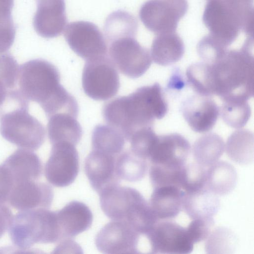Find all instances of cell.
Here are the masks:
<instances>
[{"label":"cell","instance_id":"cell-1","mask_svg":"<svg viewBox=\"0 0 254 254\" xmlns=\"http://www.w3.org/2000/svg\"><path fill=\"white\" fill-rule=\"evenodd\" d=\"M168 109L162 89L155 83L106 103L102 115L106 124L120 131L128 141L136 131L153 127L155 120L163 118Z\"/></svg>","mask_w":254,"mask_h":254},{"label":"cell","instance_id":"cell-2","mask_svg":"<svg viewBox=\"0 0 254 254\" xmlns=\"http://www.w3.org/2000/svg\"><path fill=\"white\" fill-rule=\"evenodd\" d=\"M254 38H247L239 49L228 50L213 63H205L209 96L215 95L222 101H247L253 97Z\"/></svg>","mask_w":254,"mask_h":254},{"label":"cell","instance_id":"cell-3","mask_svg":"<svg viewBox=\"0 0 254 254\" xmlns=\"http://www.w3.org/2000/svg\"><path fill=\"white\" fill-rule=\"evenodd\" d=\"M29 101L18 89L8 91L0 107V132L8 142L31 151L43 144L46 130L43 125L29 113Z\"/></svg>","mask_w":254,"mask_h":254},{"label":"cell","instance_id":"cell-4","mask_svg":"<svg viewBox=\"0 0 254 254\" xmlns=\"http://www.w3.org/2000/svg\"><path fill=\"white\" fill-rule=\"evenodd\" d=\"M253 0H209L203 22L209 34L228 48L242 31L253 38Z\"/></svg>","mask_w":254,"mask_h":254},{"label":"cell","instance_id":"cell-5","mask_svg":"<svg viewBox=\"0 0 254 254\" xmlns=\"http://www.w3.org/2000/svg\"><path fill=\"white\" fill-rule=\"evenodd\" d=\"M8 232L13 245L22 250L62 240L56 211L45 208L20 211L13 216Z\"/></svg>","mask_w":254,"mask_h":254},{"label":"cell","instance_id":"cell-6","mask_svg":"<svg viewBox=\"0 0 254 254\" xmlns=\"http://www.w3.org/2000/svg\"><path fill=\"white\" fill-rule=\"evenodd\" d=\"M19 90L29 101L35 102L42 108L62 87L57 68L43 59L26 62L20 66Z\"/></svg>","mask_w":254,"mask_h":254},{"label":"cell","instance_id":"cell-7","mask_svg":"<svg viewBox=\"0 0 254 254\" xmlns=\"http://www.w3.org/2000/svg\"><path fill=\"white\" fill-rule=\"evenodd\" d=\"M85 93L95 100H106L115 96L120 86L117 68L107 56L86 61L82 75Z\"/></svg>","mask_w":254,"mask_h":254},{"label":"cell","instance_id":"cell-8","mask_svg":"<svg viewBox=\"0 0 254 254\" xmlns=\"http://www.w3.org/2000/svg\"><path fill=\"white\" fill-rule=\"evenodd\" d=\"M109 57L118 70L125 76L138 78L152 64L150 52L134 37H124L109 43Z\"/></svg>","mask_w":254,"mask_h":254},{"label":"cell","instance_id":"cell-9","mask_svg":"<svg viewBox=\"0 0 254 254\" xmlns=\"http://www.w3.org/2000/svg\"><path fill=\"white\" fill-rule=\"evenodd\" d=\"M188 9L187 0H148L141 6L139 18L156 35L176 32Z\"/></svg>","mask_w":254,"mask_h":254},{"label":"cell","instance_id":"cell-10","mask_svg":"<svg viewBox=\"0 0 254 254\" xmlns=\"http://www.w3.org/2000/svg\"><path fill=\"white\" fill-rule=\"evenodd\" d=\"M145 235L152 254H187L193 249L186 227L172 220L158 221Z\"/></svg>","mask_w":254,"mask_h":254},{"label":"cell","instance_id":"cell-11","mask_svg":"<svg viewBox=\"0 0 254 254\" xmlns=\"http://www.w3.org/2000/svg\"><path fill=\"white\" fill-rule=\"evenodd\" d=\"M64 36L71 50L86 61L107 55L108 48L106 39L92 22H70L64 30Z\"/></svg>","mask_w":254,"mask_h":254},{"label":"cell","instance_id":"cell-12","mask_svg":"<svg viewBox=\"0 0 254 254\" xmlns=\"http://www.w3.org/2000/svg\"><path fill=\"white\" fill-rule=\"evenodd\" d=\"M79 169V157L75 145L67 142L52 144L45 167V175L49 183L57 187L71 184Z\"/></svg>","mask_w":254,"mask_h":254},{"label":"cell","instance_id":"cell-13","mask_svg":"<svg viewBox=\"0 0 254 254\" xmlns=\"http://www.w3.org/2000/svg\"><path fill=\"white\" fill-rule=\"evenodd\" d=\"M141 235L126 221L112 220L98 232L95 243L103 254H137Z\"/></svg>","mask_w":254,"mask_h":254},{"label":"cell","instance_id":"cell-14","mask_svg":"<svg viewBox=\"0 0 254 254\" xmlns=\"http://www.w3.org/2000/svg\"><path fill=\"white\" fill-rule=\"evenodd\" d=\"M190 151L189 142L180 134L157 135L148 160L150 164L180 168L188 162Z\"/></svg>","mask_w":254,"mask_h":254},{"label":"cell","instance_id":"cell-15","mask_svg":"<svg viewBox=\"0 0 254 254\" xmlns=\"http://www.w3.org/2000/svg\"><path fill=\"white\" fill-rule=\"evenodd\" d=\"M37 180L15 183L7 203L19 211L49 207L54 197L53 189L48 184Z\"/></svg>","mask_w":254,"mask_h":254},{"label":"cell","instance_id":"cell-16","mask_svg":"<svg viewBox=\"0 0 254 254\" xmlns=\"http://www.w3.org/2000/svg\"><path fill=\"white\" fill-rule=\"evenodd\" d=\"M101 209L112 220L126 221L143 195L135 189L119 184L108 188L99 194Z\"/></svg>","mask_w":254,"mask_h":254},{"label":"cell","instance_id":"cell-17","mask_svg":"<svg viewBox=\"0 0 254 254\" xmlns=\"http://www.w3.org/2000/svg\"><path fill=\"white\" fill-rule=\"evenodd\" d=\"M183 116L193 131L204 133L211 130L217 120L219 109L210 96L199 94L187 98L181 106Z\"/></svg>","mask_w":254,"mask_h":254},{"label":"cell","instance_id":"cell-18","mask_svg":"<svg viewBox=\"0 0 254 254\" xmlns=\"http://www.w3.org/2000/svg\"><path fill=\"white\" fill-rule=\"evenodd\" d=\"M36 1L37 10L33 17V26L36 33L45 38L61 35L67 23L64 0Z\"/></svg>","mask_w":254,"mask_h":254},{"label":"cell","instance_id":"cell-19","mask_svg":"<svg viewBox=\"0 0 254 254\" xmlns=\"http://www.w3.org/2000/svg\"><path fill=\"white\" fill-rule=\"evenodd\" d=\"M118 155L92 150L84 162L85 173L92 188L99 194L105 189L118 185L116 172Z\"/></svg>","mask_w":254,"mask_h":254},{"label":"cell","instance_id":"cell-20","mask_svg":"<svg viewBox=\"0 0 254 254\" xmlns=\"http://www.w3.org/2000/svg\"><path fill=\"white\" fill-rule=\"evenodd\" d=\"M62 240L72 238L88 230L92 225L93 214L84 203L72 201L56 211Z\"/></svg>","mask_w":254,"mask_h":254},{"label":"cell","instance_id":"cell-21","mask_svg":"<svg viewBox=\"0 0 254 254\" xmlns=\"http://www.w3.org/2000/svg\"><path fill=\"white\" fill-rule=\"evenodd\" d=\"M185 191L175 186L154 188L148 202L158 221L171 220L183 209Z\"/></svg>","mask_w":254,"mask_h":254},{"label":"cell","instance_id":"cell-22","mask_svg":"<svg viewBox=\"0 0 254 254\" xmlns=\"http://www.w3.org/2000/svg\"><path fill=\"white\" fill-rule=\"evenodd\" d=\"M48 118V135L52 144L67 142L75 146L79 142L82 130L77 117L69 113H58Z\"/></svg>","mask_w":254,"mask_h":254},{"label":"cell","instance_id":"cell-23","mask_svg":"<svg viewBox=\"0 0 254 254\" xmlns=\"http://www.w3.org/2000/svg\"><path fill=\"white\" fill-rule=\"evenodd\" d=\"M184 53V43L176 32L157 34L153 40L150 54L157 64H173L180 61Z\"/></svg>","mask_w":254,"mask_h":254},{"label":"cell","instance_id":"cell-24","mask_svg":"<svg viewBox=\"0 0 254 254\" xmlns=\"http://www.w3.org/2000/svg\"><path fill=\"white\" fill-rule=\"evenodd\" d=\"M220 206L218 195L206 187L194 192H185L183 209L191 219L214 217Z\"/></svg>","mask_w":254,"mask_h":254},{"label":"cell","instance_id":"cell-25","mask_svg":"<svg viewBox=\"0 0 254 254\" xmlns=\"http://www.w3.org/2000/svg\"><path fill=\"white\" fill-rule=\"evenodd\" d=\"M4 163L11 172L15 183L27 180H38L42 174V166L40 160L31 150L18 149L11 154Z\"/></svg>","mask_w":254,"mask_h":254},{"label":"cell","instance_id":"cell-26","mask_svg":"<svg viewBox=\"0 0 254 254\" xmlns=\"http://www.w3.org/2000/svg\"><path fill=\"white\" fill-rule=\"evenodd\" d=\"M237 182L234 167L225 161H217L207 168L206 188L217 195L231 192Z\"/></svg>","mask_w":254,"mask_h":254},{"label":"cell","instance_id":"cell-27","mask_svg":"<svg viewBox=\"0 0 254 254\" xmlns=\"http://www.w3.org/2000/svg\"><path fill=\"white\" fill-rule=\"evenodd\" d=\"M224 149V142L220 136L215 133H206L197 139L193 144V161L207 168L219 160Z\"/></svg>","mask_w":254,"mask_h":254},{"label":"cell","instance_id":"cell-28","mask_svg":"<svg viewBox=\"0 0 254 254\" xmlns=\"http://www.w3.org/2000/svg\"><path fill=\"white\" fill-rule=\"evenodd\" d=\"M228 156L235 162L247 165L254 160V135L248 129L239 128L228 137L226 146Z\"/></svg>","mask_w":254,"mask_h":254},{"label":"cell","instance_id":"cell-29","mask_svg":"<svg viewBox=\"0 0 254 254\" xmlns=\"http://www.w3.org/2000/svg\"><path fill=\"white\" fill-rule=\"evenodd\" d=\"M138 27L137 19L130 13L122 10L114 11L107 17L104 24L105 39L109 44L122 37H135Z\"/></svg>","mask_w":254,"mask_h":254},{"label":"cell","instance_id":"cell-30","mask_svg":"<svg viewBox=\"0 0 254 254\" xmlns=\"http://www.w3.org/2000/svg\"><path fill=\"white\" fill-rule=\"evenodd\" d=\"M126 139L117 129L108 125L96 126L92 132V150L118 155L124 149Z\"/></svg>","mask_w":254,"mask_h":254},{"label":"cell","instance_id":"cell-31","mask_svg":"<svg viewBox=\"0 0 254 254\" xmlns=\"http://www.w3.org/2000/svg\"><path fill=\"white\" fill-rule=\"evenodd\" d=\"M148 170L147 160L129 149L119 154L116 161V172L120 180L135 182L144 178Z\"/></svg>","mask_w":254,"mask_h":254},{"label":"cell","instance_id":"cell-32","mask_svg":"<svg viewBox=\"0 0 254 254\" xmlns=\"http://www.w3.org/2000/svg\"><path fill=\"white\" fill-rule=\"evenodd\" d=\"M219 112L224 122L235 128L244 127L251 115V107L245 100L223 101Z\"/></svg>","mask_w":254,"mask_h":254},{"label":"cell","instance_id":"cell-33","mask_svg":"<svg viewBox=\"0 0 254 254\" xmlns=\"http://www.w3.org/2000/svg\"><path fill=\"white\" fill-rule=\"evenodd\" d=\"M237 239L234 233L225 227L213 229L205 240V250L207 254L231 253L236 245Z\"/></svg>","mask_w":254,"mask_h":254},{"label":"cell","instance_id":"cell-34","mask_svg":"<svg viewBox=\"0 0 254 254\" xmlns=\"http://www.w3.org/2000/svg\"><path fill=\"white\" fill-rule=\"evenodd\" d=\"M185 165L180 168H171L150 164L149 175L153 189L167 186H175L181 189Z\"/></svg>","mask_w":254,"mask_h":254},{"label":"cell","instance_id":"cell-35","mask_svg":"<svg viewBox=\"0 0 254 254\" xmlns=\"http://www.w3.org/2000/svg\"><path fill=\"white\" fill-rule=\"evenodd\" d=\"M207 168L195 161L187 162L184 168L181 188L185 193L200 190L205 187Z\"/></svg>","mask_w":254,"mask_h":254},{"label":"cell","instance_id":"cell-36","mask_svg":"<svg viewBox=\"0 0 254 254\" xmlns=\"http://www.w3.org/2000/svg\"><path fill=\"white\" fill-rule=\"evenodd\" d=\"M157 135L153 127H146L135 132L130 137L129 142L130 149L138 156L148 160L152 147Z\"/></svg>","mask_w":254,"mask_h":254},{"label":"cell","instance_id":"cell-37","mask_svg":"<svg viewBox=\"0 0 254 254\" xmlns=\"http://www.w3.org/2000/svg\"><path fill=\"white\" fill-rule=\"evenodd\" d=\"M20 66L6 52L0 53V81L8 90L14 89L18 81Z\"/></svg>","mask_w":254,"mask_h":254},{"label":"cell","instance_id":"cell-38","mask_svg":"<svg viewBox=\"0 0 254 254\" xmlns=\"http://www.w3.org/2000/svg\"><path fill=\"white\" fill-rule=\"evenodd\" d=\"M228 50L210 34L204 36L197 45V52L202 62L213 63L220 59Z\"/></svg>","mask_w":254,"mask_h":254},{"label":"cell","instance_id":"cell-39","mask_svg":"<svg viewBox=\"0 0 254 254\" xmlns=\"http://www.w3.org/2000/svg\"><path fill=\"white\" fill-rule=\"evenodd\" d=\"M214 225V217L192 219L186 227L189 237L193 244L205 240Z\"/></svg>","mask_w":254,"mask_h":254},{"label":"cell","instance_id":"cell-40","mask_svg":"<svg viewBox=\"0 0 254 254\" xmlns=\"http://www.w3.org/2000/svg\"><path fill=\"white\" fill-rule=\"evenodd\" d=\"M14 183L11 172L3 163L0 165V205L8 202Z\"/></svg>","mask_w":254,"mask_h":254},{"label":"cell","instance_id":"cell-41","mask_svg":"<svg viewBox=\"0 0 254 254\" xmlns=\"http://www.w3.org/2000/svg\"><path fill=\"white\" fill-rule=\"evenodd\" d=\"M14 0H0V31L15 26L11 17Z\"/></svg>","mask_w":254,"mask_h":254},{"label":"cell","instance_id":"cell-42","mask_svg":"<svg viewBox=\"0 0 254 254\" xmlns=\"http://www.w3.org/2000/svg\"><path fill=\"white\" fill-rule=\"evenodd\" d=\"M13 215L5 205H0V238L8 230Z\"/></svg>","mask_w":254,"mask_h":254},{"label":"cell","instance_id":"cell-43","mask_svg":"<svg viewBox=\"0 0 254 254\" xmlns=\"http://www.w3.org/2000/svg\"><path fill=\"white\" fill-rule=\"evenodd\" d=\"M55 253L64 250H81L79 246L70 238L64 239L60 241V243L55 249Z\"/></svg>","mask_w":254,"mask_h":254},{"label":"cell","instance_id":"cell-44","mask_svg":"<svg viewBox=\"0 0 254 254\" xmlns=\"http://www.w3.org/2000/svg\"><path fill=\"white\" fill-rule=\"evenodd\" d=\"M8 91L0 81V107L4 102Z\"/></svg>","mask_w":254,"mask_h":254},{"label":"cell","instance_id":"cell-45","mask_svg":"<svg viewBox=\"0 0 254 254\" xmlns=\"http://www.w3.org/2000/svg\"></svg>","mask_w":254,"mask_h":254}]
</instances>
